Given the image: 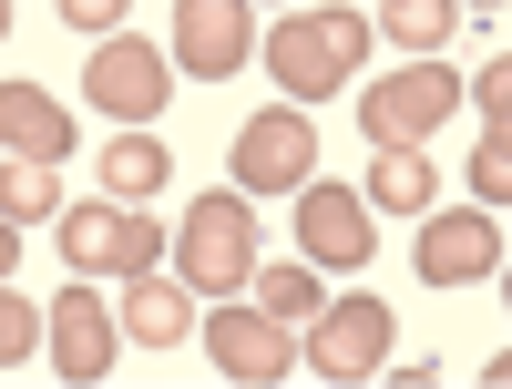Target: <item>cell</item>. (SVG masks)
I'll return each mask as SVG.
<instances>
[{
  "mask_svg": "<svg viewBox=\"0 0 512 389\" xmlns=\"http://www.w3.org/2000/svg\"><path fill=\"white\" fill-rule=\"evenodd\" d=\"M256 52H267V72L287 82V103H318V93H338V82H359L369 21L349 11V0H328V11H287Z\"/></svg>",
  "mask_w": 512,
  "mask_h": 389,
  "instance_id": "obj_1",
  "label": "cell"
},
{
  "mask_svg": "<svg viewBox=\"0 0 512 389\" xmlns=\"http://www.w3.org/2000/svg\"><path fill=\"white\" fill-rule=\"evenodd\" d=\"M175 277H185L195 297H246V277H256V195L216 185V195L185 205V226H175Z\"/></svg>",
  "mask_w": 512,
  "mask_h": 389,
  "instance_id": "obj_2",
  "label": "cell"
},
{
  "mask_svg": "<svg viewBox=\"0 0 512 389\" xmlns=\"http://www.w3.org/2000/svg\"><path fill=\"white\" fill-rule=\"evenodd\" d=\"M62 226V256H72V277H144L154 256H164V226L144 205H113V195H82L52 215Z\"/></svg>",
  "mask_w": 512,
  "mask_h": 389,
  "instance_id": "obj_3",
  "label": "cell"
},
{
  "mask_svg": "<svg viewBox=\"0 0 512 389\" xmlns=\"http://www.w3.org/2000/svg\"><path fill=\"white\" fill-rule=\"evenodd\" d=\"M236 195H297L318 175V123H308V103H277V113H246L236 123Z\"/></svg>",
  "mask_w": 512,
  "mask_h": 389,
  "instance_id": "obj_4",
  "label": "cell"
},
{
  "mask_svg": "<svg viewBox=\"0 0 512 389\" xmlns=\"http://www.w3.org/2000/svg\"><path fill=\"white\" fill-rule=\"evenodd\" d=\"M451 103H461V72H441V62H400L390 82H369V93H359V123H369L379 154H400V144H431L441 123H451Z\"/></svg>",
  "mask_w": 512,
  "mask_h": 389,
  "instance_id": "obj_5",
  "label": "cell"
},
{
  "mask_svg": "<svg viewBox=\"0 0 512 389\" xmlns=\"http://www.w3.org/2000/svg\"><path fill=\"white\" fill-rule=\"evenodd\" d=\"M297 369H318L328 389H359L390 369V308L379 297H338V308L308 318V338H297Z\"/></svg>",
  "mask_w": 512,
  "mask_h": 389,
  "instance_id": "obj_6",
  "label": "cell"
},
{
  "mask_svg": "<svg viewBox=\"0 0 512 389\" xmlns=\"http://www.w3.org/2000/svg\"><path fill=\"white\" fill-rule=\"evenodd\" d=\"M256 52V0H175V21H164V62L195 72V82H226L246 72Z\"/></svg>",
  "mask_w": 512,
  "mask_h": 389,
  "instance_id": "obj_7",
  "label": "cell"
},
{
  "mask_svg": "<svg viewBox=\"0 0 512 389\" xmlns=\"http://www.w3.org/2000/svg\"><path fill=\"white\" fill-rule=\"evenodd\" d=\"M164 72H175V62H164V41L103 31V41H93V62H82V93H93L113 123H154V113H164V93H175Z\"/></svg>",
  "mask_w": 512,
  "mask_h": 389,
  "instance_id": "obj_8",
  "label": "cell"
},
{
  "mask_svg": "<svg viewBox=\"0 0 512 389\" xmlns=\"http://www.w3.org/2000/svg\"><path fill=\"white\" fill-rule=\"evenodd\" d=\"M41 349H52V369L72 379V389H93V379H113V349H123V318L93 297V277H72L52 308H41Z\"/></svg>",
  "mask_w": 512,
  "mask_h": 389,
  "instance_id": "obj_9",
  "label": "cell"
},
{
  "mask_svg": "<svg viewBox=\"0 0 512 389\" xmlns=\"http://www.w3.org/2000/svg\"><path fill=\"white\" fill-rule=\"evenodd\" d=\"M195 338H205V359H216L226 379H246V389H277V379L297 369V338H287V318L246 308V297H226L216 318H195Z\"/></svg>",
  "mask_w": 512,
  "mask_h": 389,
  "instance_id": "obj_10",
  "label": "cell"
},
{
  "mask_svg": "<svg viewBox=\"0 0 512 389\" xmlns=\"http://www.w3.org/2000/svg\"><path fill=\"white\" fill-rule=\"evenodd\" d=\"M420 287H482L502 267V215L492 205H461V215H420V246H410Z\"/></svg>",
  "mask_w": 512,
  "mask_h": 389,
  "instance_id": "obj_11",
  "label": "cell"
},
{
  "mask_svg": "<svg viewBox=\"0 0 512 389\" xmlns=\"http://www.w3.org/2000/svg\"><path fill=\"white\" fill-rule=\"evenodd\" d=\"M297 246H308V267H369V205L349 195V185H297Z\"/></svg>",
  "mask_w": 512,
  "mask_h": 389,
  "instance_id": "obj_12",
  "label": "cell"
},
{
  "mask_svg": "<svg viewBox=\"0 0 512 389\" xmlns=\"http://www.w3.org/2000/svg\"><path fill=\"white\" fill-rule=\"evenodd\" d=\"M82 144V123L41 93V82H0V154H41V164H62Z\"/></svg>",
  "mask_w": 512,
  "mask_h": 389,
  "instance_id": "obj_13",
  "label": "cell"
},
{
  "mask_svg": "<svg viewBox=\"0 0 512 389\" xmlns=\"http://www.w3.org/2000/svg\"><path fill=\"white\" fill-rule=\"evenodd\" d=\"M123 338H144V349H175V338H195V287L185 277H164V267H144V277H123Z\"/></svg>",
  "mask_w": 512,
  "mask_h": 389,
  "instance_id": "obj_14",
  "label": "cell"
},
{
  "mask_svg": "<svg viewBox=\"0 0 512 389\" xmlns=\"http://www.w3.org/2000/svg\"><path fill=\"white\" fill-rule=\"evenodd\" d=\"M93 175H103V195H113V205H154V195H164V144L144 134V123H123V134L103 144Z\"/></svg>",
  "mask_w": 512,
  "mask_h": 389,
  "instance_id": "obj_15",
  "label": "cell"
},
{
  "mask_svg": "<svg viewBox=\"0 0 512 389\" xmlns=\"http://www.w3.org/2000/svg\"><path fill=\"white\" fill-rule=\"evenodd\" d=\"M431 195H441V175L420 164V144L379 154V164H369V185H359V205H369V215H431Z\"/></svg>",
  "mask_w": 512,
  "mask_h": 389,
  "instance_id": "obj_16",
  "label": "cell"
},
{
  "mask_svg": "<svg viewBox=\"0 0 512 389\" xmlns=\"http://www.w3.org/2000/svg\"><path fill=\"white\" fill-rule=\"evenodd\" d=\"M451 31H461V0H379V41L400 62H431Z\"/></svg>",
  "mask_w": 512,
  "mask_h": 389,
  "instance_id": "obj_17",
  "label": "cell"
},
{
  "mask_svg": "<svg viewBox=\"0 0 512 389\" xmlns=\"http://www.w3.org/2000/svg\"><path fill=\"white\" fill-rule=\"evenodd\" d=\"M0 215H11V226L62 215V164H41V154H0Z\"/></svg>",
  "mask_w": 512,
  "mask_h": 389,
  "instance_id": "obj_18",
  "label": "cell"
},
{
  "mask_svg": "<svg viewBox=\"0 0 512 389\" xmlns=\"http://www.w3.org/2000/svg\"><path fill=\"white\" fill-rule=\"evenodd\" d=\"M246 287H256V308H267V318H287V328H308V318L328 308V287H318V267H308V256H297V267H256Z\"/></svg>",
  "mask_w": 512,
  "mask_h": 389,
  "instance_id": "obj_19",
  "label": "cell"
},
{
  "mask_svg": "<svg viewBox=\"0 0 512 389\" xmlns=\"http://www.w3.org/2000/svg\"><path fill=\"white\" fill-rule=\"evenodd\" d=\"M31 349H41V308H31L11 277H0V369H21Z\"/></svg>",
  "mask_w": 512,
  "mask_h": 389,
  "instance_id": "obj_20",
  "label": "cell"
},
{
  "mask_svg": "<svg viewBox=\"0 0 512 389\" xmlns=\"http://www.w3.org/2000/svg\"><path fill=\"white\" fill-rule=\"evenodd\" d=\"M472 195L502 215L512 205V134H482V154H472Z\"/></svg>",
  "mask_w": 512,
  "mask_h": 389,
  "instance_id": "obj_21",
  "label": "cell"
},
{
  "mask_svg": "<svg viewBox=\"0 0 512 389\" xmlns=\"http://www.w3.org/2000/svg\"><path fill=\"white\" fill-rule=\"evenodd\" d=\"M461 93H472V103H482V134H502V123H512V62L492 52V62H482L472 82H461Z\"/></svg>",
  "mask_w": 512,
  "mask_h": 389,
  "instance_id": "obj_22",
  "label": "cell"
},
{
  "mask_svg": "<svg viewBox=\"0 0 512 389\" xmlns=\"http://www.w3.org/2000/svg\"><path fill=\"white\" fill-rule=\"evenodd\" d=\"M123 11H134V0H62V31H123Z\"/></svg>",
  "mask_w": 512,
  "mask_h": 389,
  "instance_id": "obj_23",
  "label": "cell"
},
{
  "mask_svg": "<svg viewBox=\"0 0 512 389\" xmlns=\"http://www.w3.org/2000/svg\"><path fill=\"white\" fill-rule=\"evenodd\" d=\"M21 267V226H11V215H0V277H11Z\"/></svg>",
  "mask_w": 512,
  "mask_h": 389,
  "instance_id": "obj_24",
  "label": "cell"
},
{
  "mask_svg": "<svg viewBox=\"0 0 512 389\" xmlns=\"http://www.w3.org/2000/svg\"><path fill=\"white\" fill-rule=\"evenodd\" d=\"M461 11H502V0H461Z\"/></svg>",
  "mask_w": 512,
  "mask_h": 389,
  "instance_id": "obj_25",
  "label": "cell"
},
{
  "mask_svg": "<svg viewBox=\"0 0 512 389\" xmlns=\"http://www.w3.org/2000/svg\"><path fill=\"white\" fill-rule=\"evenodd\" d=\"M0 41H11V0H0Z\"/></svg>",
  "mask_w": 512,
  "mask_h": 389,
  "instance_id": "obj_26",
  "label": "cell"
}]
</instances>
